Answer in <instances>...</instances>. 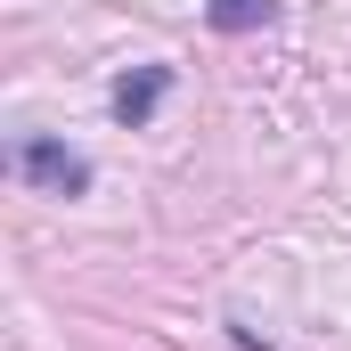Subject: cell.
Instances as JSON below:
<instances>
[{"instance_id":"cell-1","label":"cell","mask_w":351,"mask_h":351,"mask_svg":"<svg viewBox=\"0 0 351 351\" xmlns=\"http://www.w3.org/2000/svg\"><path fill=\"white\" fill-rule=\"evenodd\" d=\"M16 172L33 180L41 196H90V156L66 147V139H49V131H33V139L16 147Z\"/></svg>"},{"instance_id":"cell-2","label":"cell","mask_w":351,"mask_h":351,"mask_svg":"<svg viewBox=\"0 0 351 351\" xmlns=\"http://www.w3.org/2000/svg\"><path fill=\"white\" fill-rule=\"evenodd\" d=\"M164 90H172V66H139V74H123V82H114V123L139 131V123L164 106Z\"/></svg>"},{"instance_id":"cell-3","label":"cell","mask_w":351,"mask_h":351,"mask_svg":"<svg viewBox=\"0 0 351 351\" xmlns=\"http://www.w3.org/2000/svg\"><path fill=\"white\" fill-rule=\"evenodd\" d=\"M278 16V0H204V25L213 33H262Z\"/></svg>"}]
</instances>
